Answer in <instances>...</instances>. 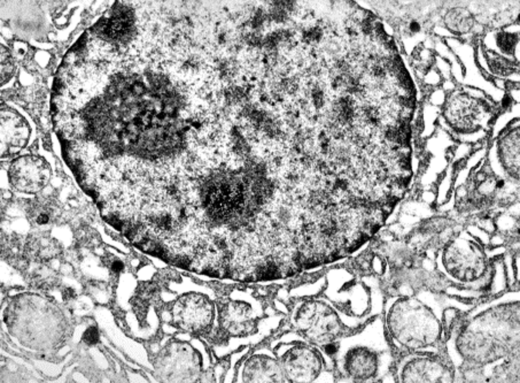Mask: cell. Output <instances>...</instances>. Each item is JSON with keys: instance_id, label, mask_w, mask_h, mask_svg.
<instances>
[{"instance_id": "1", "label": "cell", "mask_w": 520, "mask_h": 383, "mask_svg": "<svg viewBox=\"0 0 520 383\" xmlns=\"http://www.w3.org/2000/svg\"><path fill=\"white\" fill-rule=\"evenodd\" d=\"M347 316L335 312L333 307L325 304L323 301H312L301 303L294 312V325L298 330L317 344L328 345L345 332V327H350L345 321Z\"/></svg>"}, {"instance_id": "2", "label": "cell", "mask_w": 520, "mask_h": 383, "mask_svg": "<svg viewBox=\"0 0 520 383\" xmlns=\"http://www.w3.org/2000/svg\"><path fill=\"white\" fill-rule=\"evenodd\" d=\"M298 345H290V349L281 350L278 348L281 356V368L284 370L287 381L292 382H312L317 381L322 370L323 356L316 348L307 345L306 341L297 337Z\"/></svg>"}, {"instance_id": "3", "label": "cell", "mask_w": 520, "mask_h": 383, "mask_svg": "<svg viewBox=\"0 0 520 383\" xmlns=\"http://www.w3.org/2000/svg\"><path fill=\"white\" fill-rule=\"evenodd\" d=\"M214 319V305L199 294L180 297L173 306V321L187 332H204L209 330Z\"/></svg>"}, {"instance_id": "4", "label": "cell", "mask_w": 520, "mask_h": 383, "mask_svg": "<svg viewBox=\"0 0 520 383\" xmlns=\"http://www.w3.org/2000/svg\"><path fill=\"white\" fill-rule=\"evenodd\" d=\"M51 169L48 164L36 157H23L13 162L10 178L18 190L27 193L41 191L48 184Z\"/></svg>"}, {"instance_id": "5", "label": "cell", "mask_w": 520, "mask_h": 383, "mask_svg": "<svg viewBox=\"0 0 520 383\" xmlns=\"http://www.w3.org/2000/svg\"><path fill=\"white\" fill-rule=\"evenodd\" d=\"M243 380L246 382H284V370L274 355H254L244 368Z\"/></svg>"}, {"instance_id": "6", "label": "cell", "mask_w": 520, "mask_h": 383, "mask_svg": "<svg viewBox=\"0 0 520 383\" xmlns=\"http://www.w3.org/2000/svg\"><path fill=\"white\" fill-rule=\"evenodd\" d=\"M258 314L244 301H229L222 310V327L232 335H244L254 328Z\"/></svg>"}, {"instance_id": "7", "label": "cell", "mask_w": 520, "mask_h": 383, "mask_svg": "<svg viewBox=\"0 0 520 383\" xmlns=\"http://www.w3.org/2000/svg\"><path fill=\"white\" fill-rule=\"evenodd\" d=\"M60 252V247L48 238H32L25 245V254L32 259L48 261Z\"/></svg>"}, {"instance_id": "8", "label": "cell", "mask_w": 520, "mask_h": 383, "mask_svg": "<svg viewBox=\"0 0 520 383\" xmlns=\"http://www.w3.org/2000/svg\"><path fill=\"white\" fill-rule=\"evenodd\" d=\"M57 212L58 209L50 200H37L30 205L29 218L36 226L43 227L54 221V219L57 218Z\"/></svg>"}, {"instance_id": "9", "label": "cell", "mask_w": 520, "mask_h": 383, "mask_svg": "<svg viewBox=\"0 0 520 383\" xmlns=\"http://www.w3.org/2000/svg\"><path fill=\"white\" fill-rule=\"evenodd\" d=\"M514 41H516V39L511 35H507V34H498V46L502 48V51L507 52V53L512 51Z\"/></svg>"}, {"instance_id": "10", "label": "cell", "mask_w": 520, "mask_h": 383, "mask_svg": "<svg viewBox=\"0 0 520 383\" xmlns=\"http://www.w3.org/2000/svg\"><path fill=\"white\" fill-rule=\"evenodd\" d=\"M14 74V64L13 60L5 61L1 63V83H6Z\"/></svg>"}, {"instance_id": "11", "label": "cell", "mask_w": 520, "mask_h": 383, "mask_svg": "<svg viewBox=\"0 0 520 383\" xmlns=\"http://www.w3.org/2000/svg\"><path fill=\"white\" fill-rule=\"evenodd\" d=\"M83 339H84V342H86V344H88V345L97 344V343H98V341H99L98 330H97L95 327H91V328H88V330H86V332H84V336H83Z\"/></svg>"}, {"instance_id": "12", "label": "cell", "mask_w": 520, "mask_h": 383, "mask_svg": "<svg viewBox=\"0 0 520 383\" xmlns=\"http://www.w3.org/2000/svg\"><path fill=\"white\" fill-rule=\"evenodd\" d=\"M112 269L114 273H120L124 269V265L120 260H114L111 265Z\"/></svg>"}, {"instance_id": "13", "label": "cell", "mask_w": 520, "mask_h": 383, "mask_svg": "<svg viewBox=\"0 0 520 383\" xmlns=\"http://www.w3.org/2000/svg\"><path fill=\"white\" fill-rule=\"evenodd\" d=\"M74 294L75 292H74L73 289L68 288L63 292V297L66 298V299H69V298L74 297Z\"/></svg>"}, {"instance_id": "14", "label": "cell", "mask_w": 520, "mask_h": 383, "mask_svg": "<svg viewBox=\"0 0 520 383\" xmlns=\"http://www.w3.org/2000/svg\"><path fill=\"white\" fill-rule=\"evenodd\" d=\"M410 30L413 32H420V26L417 22H413L411 25H410Z\"/></svg>"}]
</instances>
